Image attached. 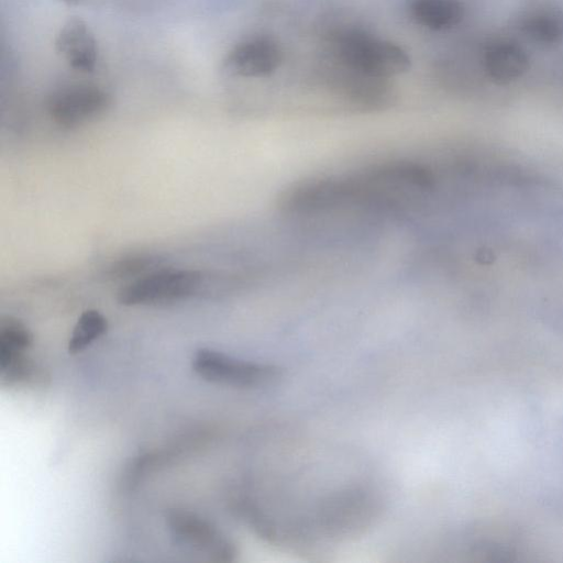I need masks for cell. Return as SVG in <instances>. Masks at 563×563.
<instances>
[{"label": "cell", "instance_id": "cell-13", "mask_svg": "<svg viewBox=\"0 0 563 563\" xmlns=\"http://www.w3.org/2000/svg\"><path fill=\"white\" fill-rule=\"evenodd\" d=\"M521 29L537 43L559 44L563 41V10L545 8L533 11L522 20Z\"/></svg>", "mask_w": 563, "mask_h": 563}, {"label": "cell", "instance_id": "cell-2", "mask_svg": "<svg viewBox=\"0 0 563 563\" xmlns=\"http://www.w3.org/2000/svg\"><path fill=\"white\" fill-rule=\"evenodd\" d=\"M333 57L352 69L386 79L406 73L410 67V57L401 46L358 29L335 35Z\"/></svg>", "mask_w": 563, "mask_h": 563}, {"label": "cell", "instance_id": "cell-7", "mask_svg": "<svg viewBox=\"0 0 563 563\" xmlns=\"http://www.w3.org/2000/svg\"><path fill=\"white\" fill-rule=\"evenodd\" d=\"M283 59L277 42L260 35L236 43L225 55L223 67L234 76L258 78L276 71Z\"/></svg>", "mask_w": 563, "mask_h": 563}, {"label": "cell", "instance_id": "cell-8", "mask_svg": "<svg viewBox=\"0 0 563 563\" xmlns=\"http://www.w3.org/2000/svg\"><path fill=\"white\" fill-rule=\"evenodd\" d=\"M334 70L332 88L357 109L380 110L391 103L394 91L389 79L367 75L340 63Z\"/></svg>", "mask_w": 563, "mask_h": 563}, {"label": "cell", "instance_id": "cell-9", "mask_svg": "<svg viewBox=\"0 0 563 563\" xmlns=\"http://www.w3.org/2000/svg\"><path fill=\"white\" fill-rule=\"evenodd\" d=\"M55 46L74 70L92 73L96 69L99 59L98 45L82 21H68L57 35Z\"/></svg>", "mask_w": 563, "mask_h": 563}, {"label": "cell", "instance_id": "cell-4", "mask_svg": "<svg viewBox=\"0 0 563 563\" xmlns=\"http://www.w3.org/2000/svg\"><path fill=\"white\" fill-rule=\"evenodd\" d=\"M166 523L173 542L178 547L197 552L217 562L231 561L235 554L234 544L212 522L186 509L168 511Z\"/></svg>", "mask_w": 563, "mask_h": 563}, {"label": "cell", "instance_id": "cell-15", "mask_svg": "<svg viewBox=\"0 0 563 563\" xmlns=\"http://www.w3.org/2000/svg\"><path fill=\"white\" fill-rule=\"evenodd\" d=\"M163 261L155 255L134 254L124 256L113 262L107 271V275L112 279L139 278L159 267Z\"/></svg>", "mask_w": 563, "mask_h": 563}, {"label": "cell", "instance_id": "cell-16", "mask_svg": "<svg viewBox=\"0 0 563 563\" xmlns=\"http://www.w3.org/2000/svg\"><path fill=\"white\" fill-rule=\"evenodd\" d=\"M477 260H482V263H492L494 261V255L489 250H482L477 254Z\"/></svg>", "mask_w": 563, "mask_h": 563}, {"label": "cell", "instance_id": "cell-3", "mask_svg": "<svg viewBox=\"0 0 563 563\" xmlns=\"http://www.w3.org/2000/svg\"><path fill=\"white\" fill-rule=\"evenodd\" d=\"M196 269L158 268L131 280L118 292L124 306L166 305L194 296L202 285Z\"/></svg>", "mask_w": 563, "mask_h": 563}, {"label": "cell", "instance_id": "cell-1", "mask_svg": "<svg viewBox=\"0 0 563 563\" xmlns=\"http://www.w3.org/2000/svg\"><path fill=\"white\" fill-rule=\"evenodd\" d=\"M435 187L437 175L429 165L393 159L298 181L280 194L277 207L294 218L344 212L401 218L421 211Z\"/></svg>", "mask_w": 563, "mask_h": 563}, {"label": "cell", "instance_id": "cell-11", "mask_svg": "<svg viewBox=\"0 0 563 563\" xmlns=\"http://www.w3.org/2000/svg\"><path fill=\"white\" fill-rule=\"evenodd\" d=\"M407 9L417 24L434 31L452 29L464 18L460 0H408Z\"/></svg>", "mask_w": 563, "mask_h": 563}, {"label": "cell", "instance_id": "cell-17", "mask_svg": "<svg viewBox=\"0 0 563 563\" xmlns=\"http://www.w3.org/2000/svg\"><path fill=\"white\" fill-rule=\"evenodd\" d=\"M64 1H66V2H77L79 0H64Z\"/></svg>", "mask_w": 563, "mask_h": 563}, {"label": "cell", "instance_id": "cell-6", "mask_svg": "<svg viewBox=\"0 0 563 563\" xmlns=\"http://www.w3.org/2000/svg\"><path fill=\"white\" fill-rule=\"evenodd\" d=\"M111 97L91 84H70L54 90L47 98L46 109L59 126L76 128L103 114Z\"/></svg>", "mask_w": 563, "mask_h": 563}, {"label": "cell", "instance_id": "cell-10", "mask_svg": "<svg viewBox=\"0 0 563 563\" xmlns=\"http://www.w3.org/2000/svg\"><path fill=\"white\" fill-rule=\"evenodd\" d=\"M483 62L489 78L500 85L519 79L529 68L526 49L510 40L490 43L485 49Z\"/></svg>", "mask_w": 563, "mask_h": 563}, {"label": "cell", "instance_id": "cell-5", "mask_svg": "<svg viewBox=\"0 0 563 563\" xmlns=\"http://www.w3.org/2000/svg\"><path fill=\"white\" fill-rule=\"evenodd\" d=\"M191 368L205 380L234 387H252L274 379V367L238 358L209 347L198 349L191 358Z\"/></svg>", "mask_w": 563, "mask_h": 563}, {"label": "cell", "instance_id": "cell-14", "mask_svg": "<svg viewBox=\"0 0 563 563\" xmlns=\"http://www.w3.org/2000/svg\"><path fill=\"white\" fill-rule=\"evenodd\" d=\"M107 330L108 321L102 313L93 309L84 311L78 318L68 341L69 353L76 354L84 351L103 335Z\"/></svg>", "mask_w": 563, "mask_h": 563}, {"label": "cell", "instance_id": "cell-12", "mask_svg": "<svg viewBox=\"0 0 563 563\" xmlns=\"http://www.w3.org/2000/svg\"><path fill=\"white\" fill-rule=\"evenodd\" d=\"M33 335L29 328L14 318L0 323V371H4L31 360L26 352L32 346Z\"/></svg>", "mask_w": 563, "mask_h": 563}]
</instances>
